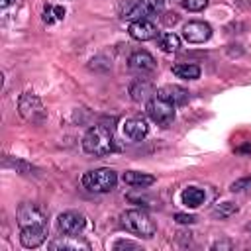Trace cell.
<instances>
[{"label":"cell","instance_id":"obj_1","mask_svg":"<svg viewBox=\"0 0 251 251\" xmlns=\"http://www.w3.org/2000/svg\"><path fill=\"white\" fill-rule=\"evenodd\" d=\"M82 149L90 155L102 157L114 149V129L110 126H94L82 137Z\"/></svg>","mask_w":251,"mask_h":251},{"label":"cell","instance_id":"obj_2","mask_svg":"<svg viewBox=\"0 0 251 251\" xmlns=\"http://www.w3.org/2000/svg\"><path fill=\"white\" fill-rule=\"evenodd\" d=\"M120 222L127 231H131L135 235L153 237V233H155V224L143 210H127L120 216Z\"/></svg>","mask_w":251,"mask_h":251},{"label":"cell","instance_id":"obj_3","mask_svg":"<svg viewBox=\"0 0 251 251\" xmlns=\"http://www.w3.org/2000/svg\"><path fill=\"white\" fill-rule=\"evenodd\" d=\"M118 175L112 169H94L82 175V186L90 192H110L116 188Z\"/></svg>","mask_w":251,"mask_h":251},{"label":"cell","instance_id":"obj_4","mask_svg":"<svg viewBox=\"0 0 251 251\" xmlns=\"http://www.w3.org/2000/svg\"><path fill=\"white\" fill-rule=\"evenodd\" d=\"M163 10V0H127L122 6V18L126 20H147Z\"/></svg>","mask_w":251,"mask_h":251},{"label":"cell","instance_id":"obj_5","mask_svg":"<svg viewBox=\"0 0 251 251\" xmlns=\"http://www.w3.org/2000/svg\"><path fill=\"white\" fill-rule=\"evenodd\" d=\"M147 116L157 124V126H171L173 120H175V106L169 104L167 100H161V98H151L147 102Z\"/></svg>","mask_w":251,"mask_h":251},{"label":"cell","instance_id":"obj_6","mask_svg":"<svg viewBox=\"0 0 251 251\" xmlns=\"http://www.w3.org/2000/svg\"><path fill=\"white\" fill-rule=\"evenodd\" d=\"M84 226H86L84 216L78 214V212H73V210H71V212H63V214L57 218V227H59V231L65 233L67 237L78 235V233L84 229Z\"/></svg>","mask_w":251,"mask_h":251},{"label":"cell","instance_id":"obj_7","mask_svg":"<svg viewBox=\"0 0 251 251\" xmlns=\"http://www.w3.org/2000/svg\"><path fill=\"white\" fill-rule=\"evenodd\" d=\"M20 114L31 124H41L45 120V110H43L39 98L33 94H24L20 98Z\"/></svg>","mask_w":251,"mask_h":251},{"label":"cell","instance_id":"obj_8","mask_svg":"<svg viewBox=\"0 0 251 251\" xmlns=\"http://www.w3.org/2000/svg\"><path fill=\"white\" fill-rule=\"evenodd\" d=\"M47 237V222L45 224H31V226H24L20 231V243L25 249H33L39 247Z\"/></svg>","mask_w":251,"mask_h":251},{"label":"cell","instance_id":"obj_9","mask_svg":"<svg viewBox=\"0 0 251 251\" xmlns=\"http://www.w3.org/2000/svg\"><path fill=\"white\" fill-rule=\"evenodd\" d=\"M182 37L188 43H204L212 37V27L206 22H188L182 27Z\"/></svg>","mask_w":251,"mask_h":251},{"label":"cell","instance_id":"obj_10","mask_svg":"<svg viewBox=\"0 0 251 251\" xmlns=\"http://www.w3.org/2000/svg\"><path fill=\"white\" fill-rule=\"evenodd\" d=\"M18 224L24 226H31V224H45V214L37 204L25 202L18 208Z\"/></svg>","mask_w":251,"mask_h":251},{"label":"cell","instance_id":"obj_11","mask_svg":"<svg viewBox=\"0 0 251 251\" xmlns=\"http://www.w3.org/2000/svg\"><path fill=\"white\" fill-rule=\"evenodd\" d=\"M155 96H157V98H161V100H167V102H169V104H173V106L184 104V102L190 98L188 90H186V88H182V86H176V84H165V86L157 88Z\"/></svg>","mask_w":251,"mask_h":251},{"label":"cell","instance_id":"obj_12","mask_svg":"<svg viewBox=\"0 0 251 251\" xmlns=\"http://www.w3.org/2000/svg\"><path fill=\"white\" fill-rule=\"evenodd\" d=\"M127 63H129V69H131V71L141 73V75L153 73L155 67H157L155 59H153L147 51H135V53H131V57L127 59Z\"/></svg>","mask_w":251,"mask_h":251},{"label":"cell","instance_id":"obj_13","mask_svg":"<svg viewBox=\"0 0 251 251\" xmlns=\"http://www.w3.org/2000/svg\"><path fill=\"white\" fill-rule=\"evenodd\" d=\"M127 31L137 41H149V39H153L157 35V27L149 20H135V22H131Z\"/></svg>","mask_w":251,"mask_h":251},{"label":"cell","instance_id":"obj_14","mask_svg":"<svg viewBox=\"0 0 251 251\" xmlns=\"http://www.w3.org/2000/svg\"><path fill=\"white\" fill-rule=\"evenodd\" d=\"M147 131H149V126H147V122L141 120V118H129V120H126V124H124V133H126V137L131 139V141H141V139L147 135Z\"/></svg>","mask_w":251,"mask_h":251},{"label":"cell","instance_id":"obj_15","mask_svg":"<svg viewBox=\"0 0 251 251\" xmlns=\"http://www.w3.org/2000/svg\"><path fill=\"white\" fill-rule=\"evenodd\" d=\"M129 94H131V100H135V102H147L151 98V94H155V92H153V84L149 80L137 78L129 86Z\"/></svg>","mask_w":251,"mask_h":251},{"label":"cell","instance_id":"obj_16","mask_svg":"<svg viewBox=\"0 0 251 251\" xmlns=\"http://www.w3.org/2000/svg\"><path fill=\"white\" fill-rule=\"evenodd\" d=\"M124 182L129 184V186L145 188V186H151L155 182V176L147 175V173H139V171H126L124 173Z\"/></svg>","mask_w":251,"mask_h":251},{"label":"cell","instance_id":"obj_17","mask_svg":"<svg viewBox=\"0 0 251 251\" xmlns=\"http://www.w3.org/2000/svg\"><path fill=\"white\" fill-rule=\"evenodd\" d=\"M204 198H206L204 190H202V188H196V186H188V188H184L182 194H180V200H182V204H184L186 208H198V206L204 202Z\"/></svg>","mask_w":251,"mask_h":251},{"label":"cell","instance_id":"obj_18","mask_svg":"<svg viewBox=\"0 0 251 251\" xmlns=\"http://www.w3.org/2000/svg\"><path fill=\"white\" fill-rule=\"evenodd\" d=\"M173 73L178 76V78H184V80H194L200 76V67L198 65H188V63H178L173 67Z\"/></svg>","mask_w":251,"mask_h":251},{"label":"cell","instance_id":"obj_19","mask_svg":"<svg viewBox=\"0 0 251 251\" xmlns=\"http://www.w3.org/2000/svg\"><path fill=\"white\" fill-rule=\"evenodd\" d=\"M157 43H159V47H161L163 51H167V53H173V51H176V49L180 47V39H178V35H175V33H161V35L157 37Z\"/></svg>","mask_w":251,"mask_h":251},{"label":"cell","instance_id":"obj_20","mask_svg":"<svg viewBox=\"0 0 251 251\" xmlns=\"http://www.w3.org/2000/svg\"><path fill=\"white\" fill-rule=\"evenodd\" d=\"M80 247H84V249H88V245L86 243H82V241H78V239H53L51 243H49V249H80Z\"/></svg>","mask_w":251,"mask_h":251},{"label":"cell","instance_id":"obj_21","mask_svg":"<svg viewBox=\"0 0 251 251\" xmlns=\"http://www.w3.org/2000/svg\"><path fill=\"white\" fill-rule=\"evenodd\" d=\"M235 212H237V208H235V204H231V202H222V204H218V206L214 208V214L220 216V218H227V216H231V214H235Z\"/></svg>","mask_w":251,"mask_h":251},{"label":"cell","instance_id":"obj_22","mask_svg":"<svg viewBox=\"0 0 251 251\" xmlns=\"http://www.w3.org/2000/svg\"><path fill=\"white\" fill-rule=\"evenodd\" d=\"M182 6L188 12H200L208 6V0H182Z\"/></svg>","mask_w":251,"mask_h":251},{"label":"cell","instance_id":"obj_23","mask_svg":"<svg viewBox=\"0 0 251 251\" xmlns=\"http://www.w3.org/2000/svg\"><path fill=\"white\" fill-rule=\"evenodd\" d=\"M247 188H251V176L239 178L231 184V192H241V190H247Z\"/></svg>","mask_w":251,"mask_h":251},{"label":"cell","instance_id":"obj_24","mask_svg":"<svg viewBox=\"0 0 251 251\" xmlns=\"http://www.w3.org/2000/svg\"><path fill=\"white\" fill-rule=\"evenodd\" d=\"M114 249H139V245L137 243H133V241H116L114 243Z\"/></svg>","mask_w":251,"mask_h":251},{"label":"cell","instance_id":"obj_25","mask_svg":"<svg viewBox=\"0 0 251 251\" xmlns=\"http://www.w3.org/2000/svg\"><path fill=\"white\" fill-rule=\"evenodd\" d=\"M175 220H176L178 224H194V222H196V218L190 216V214H176Z\"/></svg>","mask_w":251,"mask_h":251},{"label":"cell","instance_id":"obj_26","mask_svg":"<svg viewBox=\"0 0 251 251\" xmlns=\"http://www.w3.org/2000/svg\"><path fill=\"white\" fill-rule=\"evenodd\" d=\"M43 20L47 22V24H53L57 18H55V14H53V6H47L45 8V12H43Z\"/></svg>","mask_w":251,"mask_h":251},{"label":"cell","instance_id":"obj_27","mask_svg":"<svg viewBox=\"0 0 251 251\" xmlns=\"http://www.w3.org/2000/svg\"><path fill=\"white\" fill-rule=\"evenodd\" d=\"M167 18H163V22L167 24V25H175L176 22H178V14H175V12H169V14H165Z\"/></svg>","mask_w":251,"mask_h":251},{"label":"cell","instance_id":"obj_28","mask_svg":"<svg viewBox=\"0 0 251 251\" xmlns=\"http://www.w3.org/2000/svg\"><path fill=\"white\" fill-rule=\"evenodd\" d=\"M53 14L57 20H63L65 18V8L63 6H53Z\"/></svg>","mask_w":251,"mask_h":251},{"label":"cell","instance_id":"obj_29","mask_svg":"<svg viewBox=\"0 0 251 251\" xmlns=\"http://www.w3.org/2000/svg\"><path fill=\"white\" fill-rule=\"evenodd\" d=\"M0 2H2V6H4V8H8V6H10L14 0H0Z\"/></svg>","mask_w":251,"mask_h":251}]
</instances>
